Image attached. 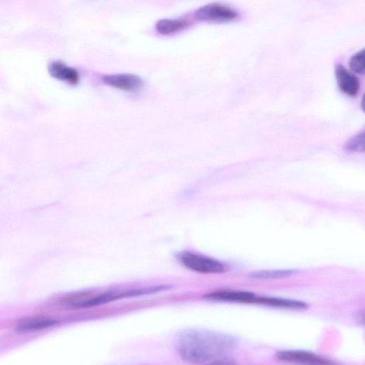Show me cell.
Masks as SVG:
<instances>
[{
    "mask_svg": "<svg viewBox=\"0 0 365 365\" xmlns=\"http://www.w3.org/2000/svg\"><path fill=\"white\" fill-rule=\"evenodd\" d=\"M178 259L187 269L200 273L216 274L225 271L221 262L187 251L178 253Z\"/></svg>",
    "mask_w": 365,
    "mask_h": 365,
    "instance_id": "7a4b0ae2",
    "label": "cell"
},
{
    "mask_svg": "<svg viewBox=\"0 0 365 365\" xmlns=\"http://www.w3.org/2000/svg\"><path fill=\"white\" fill-rule=\"evenodd\" d=\"M349 65L356 74L365 75V48L351 57Z\"/></svg>",
    "mask_w": 365,
    "mask_h": 365,
    "instance_id": "5bb4252c",
    "label": "cell"
},
{
    "mask_svg": "<svg viewBox=\"0 0 365 365\" xmlns=\"http://www.w3.org/2000/svg\"><path fill=\"white\" fill-rule=\"evenodd\" d=\"M345 148L348 152L365 153V131L352 137L347 141Z\"/></svg>",
    "mask_w": 365,
    "mask_h": 365,
    "instance_id": "4fadbf2b",
    "label": "cell"
},
{
    "mask_svg": "<svg viewBox=\"0 0 365 365\" xmlns=\"http://www.w3.org/2000/svg\"><path fill=\"white\" fill-rule=\"evenodd\" d=\"M239 344L236 336L204 329L181 331L174 340L179 357L187 363L199 365L228 356Z\"/></svg>",
    "mask_w": 365,
    "mask_h": 365,
    "instance_id": "6da1fadb",
    "label": "cell"
},
{
    "mask_svg": "<svg viewBox=\"0 0 365 365\" xmlns=\"http://www.w3.org/2000/svg\"><path fill=\"white\" fill-rule=\"evenodd\" d=\"M275 356L280 362L296 365H337L333 361L306 350H282L277 352Z\"/></svg>",
    "mask_w": 365,
    "mask_h": 365,
    "instance_id": "3957f363",
    "label": "cell"
},
{
    "mask_svg": "<svg viewBox=\"0 0 365 365\" xmlns=\"http://www.w3.org/2000/svg\"><path fill=\"white\" fill-rule=\"evenodd\" d=\"M200 365H238V363L235 359L227 356L209 361Z\"/></svg>",
    "mask_w": 365,
    "mask_h": 365,
    "instance_id": "9a60e30c",
    "label": "cell"
},
{
    "mask_svg": "<svg viewBox=\"0 0 365 365\" xmlns=\"http://www.w3.org/2000/svg\"><path fill=\"white\" fill-rule=\"evenodd\" d=\"M257 297L250 292L235 290L217 291L205 296L210 301L245 304H255Z\"/></svg>",
    "mask_w": 365,
    "mask_h": 365,
    "instance_id": "8992f818",
    "label": "cell"
},
{
    "mask_svg": "<svg viewBox=\"0 0 365 365\" xmlns=\"http://www.w3.org/2000/svg\"><path fill=\"white\" fill-rule=\"evenodd\" d=\"M361 106L363 112L365 113V93L364 94L362 99Z\"/></svg>",
    "mask_w": 365,
    "mask_h": 365,
    "instance_id": "2e32d148",
    "label": "cell"
},
{
    "mask_svg": "<svg viewBox=\"0 0 365 365\" xmlns=\"http://www.w3.org/2000/svg\"><path fill=\"white\" fill-rule=\"evenodd\" d=\"M255 304L293 310H305L309 308V305L303 301L274 297L258 296Z\"/></svg>",
    "mask_w": 365,
    "mask_h": 365,
    "instance_id": "30bf717a",
    "label": "cell"
},
{
    "mask_svg": "<svg viewBox=\"0 0 365 365\" xmlns=\"http://www.w3.org/2000/svg\"><path fill=\"white\" fill-rule=\"evenodd\" d=\"M102 80L108 86L129 92H138L144 85L143 80L133 74L105 76Z\"/></svg>",
    "mask_w": 365,
    "mask_h": 365,
    "instance_id": "5b68a950",
    "label": "cell"
},
{
    "mask_svg": "<svg viewBox=\"0 0 365 365\" xmlns=\"http://www.w3.org/2000/svg\"><path fill=\"white\" fill-rule=\"evenodd\" d=\"M298 273L296 270L261 271L250 273V278L257 280H274L290 277Z\"/></svg>",
    "mask_w": 365,
    "mask_h": 365,
    "instance_id": "7c38bea8",
    "label": "cell"
},
{
    "mask_svg": "<svg viewBox=\"0 0 365 365\" xmlns=\"http://www.w3.org/2000/svg\"><path fill=\"white\" fill-rule=\"evenodd\" d=\"M359 320L362 324H365V312L360 315Z\"/></svg>",
    "mask_w": 365,
    "mask_h": 365,
    "instance_id": "e0dca14e",
    "label": "cell"
},
{
    "mask_svg": "<svg viewBox=\"0 0 365 365\" xmlns=\"http://www.w3.org/2000/svg\"><path fill=\"white\" fill-rule=\"evenodd\" d=\"M238 13L234 9L220 3H212L199 9L195 17L201 21L226 22L238 18Z\"/></svg>",
    "mask_w": 365,
    "mask_h": 365,
    "instance_id": "277c9868",
    "label": "cell"
},
{
    "mask_svg": "<svg viewBox=\"0 0 365 365\" xmlns=\"http://www.w3.org/2000/svg\"><path fill=\"white\" fill-rule=\"evenodd\" d=\"M189 22L185 19H164L157 24V30L162 34H171L188 26Z\"/></svg>",
    "mask_w": 365,
    "mask_h": 365,
    "instance_id": "8fae6325",
    "label": "cell"
},
{
    "mask_svg": "<svg viewBox=\"0 0 365 365\" xmlns=\"http://www.w3.org/2000/svg\"><path fill=\"white\" fill-rule=\"evenodd\" d=\"M48 71L54 78L71 85H76L80 81V74L78 70L60 60L50 62L48 65Z\"/></svg>",
    "mask_w": 365,
    "mask_h": 365,
    "instance_id": "ba28073f",
    "label": "cell"
},
{
    "mask_svg": "<svg viewBox=\"0 0 365 365\" xmlns=\"http://www.w3.org/2000/svg\"><path fill=\"white\" fill-rule=\"evenodd\" d=\"M57 323V320L48 317H29L20 320L15 324V331L20 333L42 331Z\"/></svg>",
    "mask_w": 365,
    "mask_h": 365,
    "instance_id": "9c48e42d",
    "label": "cell"
},
{
    "mask_svg": "<svg viewBox=\"0 0 365 365\" xmlns=\"http://www.w3.org/2000/svg\"><path fill=\"white\" fill-rule=\"evenodd\" d=\"M335 75L338 86L342 92L350 96H355L358 94L360 88L359 80L345 66L341 64H337Z\"/></svg>",
    "mask_w": 365,
    "mask_h": 365,
    "instance_id": "52a82bcc",
    "label": "cell"
}]
</instances>
